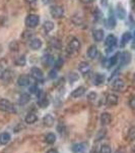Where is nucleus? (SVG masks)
<instances>
[{
    "label": "nucleus",
    "instance_id": "14",
    "mask_svg": "<svg viewBox=\"0 0 135 153\" xmlns=\"http://www.w3.org/2000/svg\"><path fill=\"white\" fill-rule=\"evenodd\" d=\"M48 104H49V100H48V98L46 97V96H45V94H44V93L40 92V94H39L38 105L40 106V107L45 108V107H47Z\"/></svg>",
    "mask_w": 135,
    "mask_h": 153
},
{
    "label": "nucleus",
    "instance_id": "52",
    "mask_svg": "<svg viewBox=\"0 0 135 153\" xmlns=\"http://www.w3.org/2000/svg\"><path fill=\"white\" fill-rule=\"evenodd\" d=\"M134 81H135V75H134Z\"/></svg>",
    "mask_w": 135,
    "mask_h": 153
},
{
    "label": "nucleus",
    "instance_id": "26",
    "mask_svg": "<svg viewBox=\"0 0 135 153\" xmlns=\"http://www.w3.org/2000/svg\"><path fill=\"white\" fill-rule=\"evenodd\" d=\"M106 27L108 29H114L115 27H116V19H115V16H113L112 13H110L109 18H108V19H107Z\"/></svg>",
    "mask_w": 135,
    "mask_h": 153
},
{
    "label": "nucleus",
    "instance_id": "36",
    "mask_svg": "<svg viewBox=\"0 0 135 153\" xmlns=\"http://www.w3.org/2000/svg\"><path fill=\"white\" fill-rule=\"evenodd\" d=\"M100 153H112L111 147H110L109 145H103V146L101 147Z\"/></svg>",
    "mask_w": 135,
    "mask_h": 153
},
{
    "label": "nucleus",
    "instance_id": "3",
    "mask_svg": "<svg viewBox=\"0 0 135 153\" xmlns=\"http://www.w3.org/2000/svg\"><path fill=\"white\" fill-rule=\"evenodd\" d=\"M117 44V38L114 35H109L105 40V45L107 47V53H110L112 50H114L115 46Z\"/></svg>",
    "mask_w": 135,
    "mask_h": 153
},
{
    "label": "nucleus",
    "instance_id": "2",
    "mask_svg": "<svg viewBox=\"0 0 135 153\" xmlns=\"http://www.w3.org/2000/svg\"><path fill=\"white\" fill-rule=\"evenodd\" d=\"M39 22H40V18L37 14H29L26 19V26L28 27L29 29H35L37 26L39 25Z\"/></svg>",
    "mask_w": 135,
    "mask_h": 153
},
{
    "label": "nucleus",
    "instance_id": "22",
    "mask_svg": "<svg viewBox=\"0 0 135 153\" xmlns=\"http://www.w3.org/2000/svg\"><path fill=\"white\" fill-rule=\"evenodd\" d=\"M11 137H10V134L7 132H4V133H1L0 134V144L1 145H6L7 143H9L10 141Z\"/></svg>",
    "mask_w": 135,
    "mask_h": 153
},
{
    "label": "nucleus",
    "instance_id": "21",
    "mask_svg": "<svg viewBox=\"0 0 135 153\" xmlns=\"http://www.w3.org/2000/svg\"><path fill=\"white\" fill-rule=\"evenodd\" d=\"M43 123H44V126H46V127H48V128H51L54 125V123H55V120H54V117L51 114H47L44 117Z\"/></svg>",
    "mask_w": 135,
    "mask_h": 153
},
{
    "label": "nucleus",
    "instance_id": "38",
    "mask_svg": "<svg viewBox=\"0 0 135 153\" xmlns=\"http://www.w3.org/2000/svg\"><path fill=\"white\" fill-rule=\"evenodd\" d=\"M94 16H95V21L97 22H99L101 19H102V16H103V13H102V11L100 10V9H95V12H94Z\"/></svg>",
    "mask_w": 135,
    "mask_h": 153
},
{
    "label": "nucleus",
    "instance_id": "11",
    "mask_svg": "<svg viewBox=\"0 0 135 153\" xmlns=\"http://www.w3.org/2000/svg\"><path fill=\"white\" fill-rule=\"evenodd\" d=\"M118 100H119L118 96L116 94H113V93H111V94H109L107 96L106 103L110 106H115V105L118 104Z\"/></svg>",
    "mask_w": 135,
    "mask_h": 153
},
{
    "label": "nucleus",
    "instance_id": "7",
    "mask_svg": "<svg viewBox=\"0 0 135 153\" xmlns=\"http://www.w3.org/2000/svg\"><path fill=\"white\" fill-rule=\"evenodd\" d=\"M119 59H120V65L125 66L131 61V54L129 52H127V51H124L123 53L120 54Z\"/></svg>",
    "mask_w": 135,
    "mask_h": 153
},
{
    "label": "nucleus",
    "instance_id": "34",
    "mask_svg": "<svg viewBox=\"0 0 135 153\" xmlns=\"http://www.w3.org/2000/svg\"><path fill=\"white\" fill-rule=\"evenodd\" d=\"M106 134H107V131L106 130H100L99 133H98V135H97V137H95V139H97L98 141H99V140L104 139L105 136H106Z\"/></svg>",
    "mask_w": 135,
    "mask_h": 153
},
{
    "label": "nucleus",
    "instance_id": "8",
    "mask_svg": "<svg viewBox=\"0 0 135 153\" xmlns=\"http://www.w3.org/2000/svg\"><path fill=\"white\" fill-rule=\"evenodd\" d=\"M80 48V42L77 40L76 38H73L72 40L69 42L68 44V51L70 52H76V51L79 50Z\"/></svg>",
    "mask_w": 135,
    "mask_h": 153
},
{
    "label": "nucleus",
    "instance_id": "33",
    "mask_svg": "<svg viewBox=\"0 0 135 153\" xmlns=\"http://www.w3.org/2000/svg\"><path fill=\"white\" fill-rule=\"evenodd\" d=\"M78 79H79V76H78L76 73H71V74H69V76H68V80H69L70 83L76 82Z\"/></svg>",
    "mask_w": 135,
    "mask_h": 153
},
{
    "label": "nucleus",
    "instance_id": "5",
    "mask_svg": "<svg viewBox=\"0 0 135 153\" xmlns=\"http://www.w3.org/2000/svg\"><path fill=\"white\" fill-rule=\"evenodd\" d=\"M119 56H120V53H116L115 55H113L112 57L108 58V59H105L104 62H103V65L107 68H110L111 66H114L117 65L118 60H119Z\"/></svg>",
    "mask_w": 135,
    "mask_h": 153
},
{
    "label": "nucleus",
    "instance_id": "23",
    "mask_svg": "<svg viewBox=\"0 0 135 153\" xmlns=\"http://www.w3.org/2000/svg\"><path fill=\"white\" fill-rule=\"evenodd\" d=\"M37 120H38V117L36 115V113L34 112H29L26 114V118H24V120H26V124L29 125H32V124H35V123L37 122Z\"/></svg>",
    "mask_w": 135,
    "mask_h": 153
},
{
    "label": "nucleus",
    "instance_id": "6",
    "mask_svg": "<svg viewBox=\"0 0 135 153\" xmlns=\"http://www.w3.org/2000/svg\"><path fill=\"white\" fill-rule=\"evenodd\" d=\"M87 149V143L82 142V143H77L72 146V151L73 153H84Z\"/></svg>",
    "mask_w": 135,
    "mask_h": 153
},
{
    "label": "nucleus",
    "instance_id": "17",
    "mask_svg": "<svg viewBox=\"0 0 135 153\" xmlns=\"http://www.w3.org/2000/svg\"><path fill=\"white\" fill-rule=\"evenodd\" d=\"M29 47L33 50H38L42 47V40L39 38H34L29 42Z\"/></svg>",
    "mask_w": 135,
    "mask_h": 153
},
{
    "label": "nucleus",
    "instance_id": "4",
    "mask_svg": "<svg viewBox=\"0 0 135 153\" xmlns=\"http://www.w3.org/2000/svg\"><path fill=\"white\" fill-rule=\"evenodd\" d=\"M50 13L54 19H60L64 14V8L60 5H52L50 7Z\"/></svg>",
    "mask_w": 135,
    "mask_h": 153
},
{
    "label": "nucleus",
    "instance_id": "44",
    "mask_svg": "<svg viewBox=\"0 0 135 153\" xmlns=\"http://www.w3.org/2000/svg\"><path fill=\"white\" fill-rule=\"evenodd\" d=\"M51 43L53 44L54 48H57V49H59V48H60V46H61V45H60V42H59L58 40H55V39H53Z\"/></svg>",
    "mask_w": 135,
    "mask_h": 153
},
{
    "label": "nucleus",
    "instance_id": "49",
    "mask_svg": "<svg viewBox=\"0 0 135 153\" xmlns=\"http://www.w3.org/2000/svg\"><path fill=\"white\" fill-rule=\"evenodd\" d=\"M42 1H43V3H44V4H47L48 2L50 1V0H42Z\"/></svg>",
    "mask_w": 135,
    "mask_h": 153
},
{
    "label": "nucleus",
    "instance_id": "30",
    "mask_svg": "<svg viewBox=\"0 0 135 153\" xmlns=\"http://www.w3.org/2000/svg\"><path fill=\"white\" fill-rule=\"evenodd\" d=\"M45 141H46V143H48V144H54L56 141L55 134H53V133H49V134H47L45 137Z\"/></svg>",
    "mask_w": 135,
    "mask_h": 153
},
{
    "label": "nucleus",
    "instance_id": "15",
    "mask_svg": "<svg viewBox=\"0 0 135 153\" xmlns=\"http://www.w3.org/2000/svg\"><path fill=\"white\" fill-rule=\"evenodd\" d=\"M18 85L21 87H26V86L29 85V76L26 75L19 76L18 79Z\"/></svg>",
    "mask_w": 135,
    "mask_h": 153
},
{
    "label": "nucleus",
    "instance_id": "12",
    "mask_svg": "<svg viewBox=\"0 0 135 153\" xmlns=\"http://www.w3.org/2000/svg\"><path fill=\"white\" fill-rule=\"evenodd\" d=\"M78 70H79V71L82 74V75H87V74L90 73V63L87 62V61H81V62L78 65Z\"/></svg>",
    "mask_w": 135,
    "mask_h": 153
},
{
    "label": "nucleus",
    "instance_id": "9",
    "mask_svg": "<svg viewBox=\"0 0 135 153\" xmlns=\"http://www.w3.org/2000/svg\"><path fill=\"white\" fill-rule=\"evenodd\" d=\"M31 76L35 79L36 81H42L44 79V74L42 70L39 68H33L31 70Z\"/></svg>",
    "mask_w": 135,
    "mask_h": 153
},
{
    "label": "nucleus",
    "instance_id": "42",
    "mask_svg": "<svg viewBox=\"0 0 135 153\" xmlns=\"http://www.w3.org/2000/svg\"><path fill=\"white\" fill-rule=\"evenodd\" d=\"M57 71L56 68H53L52 71H50V73H49V78L50 79H55L56 76H57Z\"/></svg>",
    "mask_w": 135,
    "mask_h": 153
},
{
    "label": "nucleus",
    "instance_id": "35",
    "mask_svg": "<svg viewBox=\"0 0 135 153\" xmlns=\"http://www.w3.org/2000/svg\"><path fill=\"white\" fill-rule=\"evenodd\" d=\"M128 139L131 140V141L135 140V127L130 128V130L128 132Z\"/></svg>",
    "mask_w": 135,
    "mask_h": 153
},
{
    "label": "nucleus",
    "instance_id": "46",
    "mask_svg": "<svg viewBox=\"0 0 135 153\" xmlns=\"http://www.w3.org/2000/svg\"><path fill=\"white\" fill-rule=\"evenodd\" d=\"M80 1H81L82 3L88 4V3H92V2H94V0H80Z\"/></svg>",
    "mask_w": 135,
    "mask_h": 153
},
{
    "label": "nucleus",
    "instance_id": "41",
    "mask_svg": "<svg viewBox=\"0 0 135 153\" xmlns=\"http://www.w3.org/2000/svg\"><path fill=\"white\" fill-rule=\"evenodd\" d=\"M29 93H32V94H37V93H38V91H39L38 86H37V85L31 86L29 89Z\"/></svg>",
    "mask_w": 135,
    "mask_h": 153
},
{
    "label": "nucleus",
    "instance_id": "25",
    "mask_svg": "<svg viewBox=\"0 0 135 153\" xmlns=\"http://www.w3.org/2000/svg\"><path fill=\"white\" fill-rule=\"evenodd\" d=\"M132 38V35L130 32H125V33L122 35V38H121V47H124L127 43H129V41L131 40Z\"/></svg>",
    "mask_w": 135,
    "mask_h": 153
},
{
    "label": "nucleus",
    "instance_id": "51",
    "mask_svg": "<svg viewBox=\"0 0 135 153\" xmlns=\"http://www.w3.org/2000/svg\"><path fill=\"white\" fill-rule=\"evenodd\" d=\"M133 37H134V39H135V32H134V35H133Z\"/></svg>",
    "mask_w": 135,
    "mask_h": 153
},
{
    "label": "nucleus",
    "instance_id": "18",
    "mask_svg": "<svg viewBox=\"0 0 135 153\" xmlns=\"http://www.w3.org/2000/svg\"><path fill=\"white\" fill-rule=\"evenodd\" d=\"M112 120V117L109 112H103L101 114V123H102L103 126H107L111 123Z\"/></svg>",
    "mask_w": 135,
    "mask_h": 153
},
{
    "label": "nucleus",
    "instance_id": "50",
    "mask_svg": "<svg viewBox=\"0 0 135 153\" xmlns=\"http://www.w3.org/2000/svg\"><path fill=\"white\" fill-rule=\"evenodd\" d=\"M131 153H135V147L133 148V149H132V152Z\"/></svg>",
    "mask_w": 135,
    "mask_h": 153
},
{
    "label": "nucleus",
    "instance_id": "43",
    "mask_svg": "<svg viewBox=\"0 0 135 153\" xmlns=\"http://www.w3.org/2000/svg\"><path fill=\"white\" fill-rule=\"evenodd\" d=\"M58 131H59V133H60L61 135H63V132H65V131H66L65 126L63 125V124H59V126H58Z\"/></svg>",
    "mask_w": 135,
    "mask_h": 153
},
{
    "label": "nucleus",
    "instance_id": "19",
    "mask_svg": "<svg viewBox=\"0 0 135 153\" xmlns=\"http://www.w3.org/2000/svg\"><path fill=\"white\" fill-rule=\"evenodd\" d=\"M92 37H94L95 41H97V42L103 41V39H104V31H103L102 29L94 30V32H92Z\"/></svg>",
    "mask_w": 135,
    "mask_h": 153
},
{
    "label": "nucleus",
    "instance_id": "13",
    "mask_svg": "<svg viewBox=\"0 0 135 153\" xmlns=\"http://www.w3.org/2000/svg\"><path fill=\"white\" fill-rule=\"evenodd\" d=\"M55 60H54V57L51 54H45V55L42 57V63H43L45 66H50L54 65Z\"/></svg>",
    "mask_w": 135,
    "mask_h": 153
},
{
    "label": "nucleus",
    "instance_id": "31",
    "mask_svg": "<svg viewBox=\"0 0 135 153\" xmlns=\"http://www.w3.org/2000/svg\"><path fill=\"white\" fill-rule=\"evenodd\" d=\"M43 28L46 32H47V33L48 32H51L54 29V23L51 21H46L43 25Z\"/></svg>",
    "mask_w": 135,
    "mask_h": 153
},
{
    "label": "nucleus",
    "instance_id": "40",
    "mask_svg": "<svg viewBox=\"0 0 135 153\" xmlns=\"http://www.w3.org/2000/svg\"><path fill=\"white\" fill-rule=\"evenodd\" d=\"M97 97H98V95H97V93H95V92H90V93H88V95H87V99L90 101H95L97 99Z\"/></svg>",
    "mask_w": 135,
    "mask_h": 153
},
{
    "label": "nucleus",
    "instance_id": "28",
    "mask_svg": "<svg viewBox=\"0 0 135 153\" xmlns=\"http://www.w3.org/2000/svg\"><path fill=\"white\" fill-rule=\"evenodd\" d=\"M31 100V97L28 93H23L21 96H19V99H18V104L19 105H26V103L29 102Z\"/></svg>",
    "mask_w": 135,
    "mask_h": 153
},
{
    "label": "nucleus",
    "instance_id": "45",
    "mask_svg": "<svg viewBox=\"0 0 135 153\" xmlns=\"http://www.w3.org/2000/svg\"><path fill=\"white\" fill-rule=\"evenodd\" d=\"M129 105H130V107H131L132 109H135V96H133V97H132L131 99H130Z\"/></svg>",
    "mask_w": 135,
    "mask_h": 153
},
{
    "label": "nucleus",
    "instance_id": "20",
    "mask_svg": "<svg viewBox=\"0 0 135 153\" xmlns=\"http://www.w3.org/2000/svg\"><path fill=\"white\" fill-rule=\"evenodd\" d=\"M116 12H117V16L120 19H124L125 18H126V10H125V8L122 6L121 3H118Z\"/></svg>",
    "mask_w": 135,
    "mask_h": 153
},
{
    "label": "nucleus",
    "instance_id": "37",
    "mask_svg": "<svg viewBox=\"0 0 135 153\" xmlns=\"http://www.w3.org/2000/svg\"><path fill=\"white\" fill-rule=\"evenodd\" d=\"M54 65H55L56 70H60L61 66L63 65V59L61 58V57H59L58 59H56V61L54 62Z\"/></svg>",
    "mask_w": 135,
    "mask_h": 153
},
{
    "label": "nucleus",
    "instance_id": "16",
    "mask_svg": "<svg viewBox=\"0 0 135 153\" xmlns=\"http://www.w3.org/2000/svg\"><path fill=\"white\" fill-rule=\"evenodd\" d=\"M85 87H83V86H80V87L76 88L75 90H73V92L71 93V97L72 98H79L80 96L84 95L85 93Z\"/></svg>",
    "mask_w": 135,
    "mask_h": 153
},
{
    "label": "nucleus",
    "instance_id": "39",
    "mask_svg": "<svg viewBox=\"0 0 135 153\" xmlns=\"http://www.w3.org/2000/svg\"><path fill=\"white\" fill-rule=\"evenodd\" d=\"M9 48H10V50L11 51H18V44L16 43L15 41H13V42H11L10 43V45H9Z\"/></svg>",
    "mask_w": 135,
    "mask_h": 153
},
{
    "label": "nucleus",
    "instance_id": "1",
    "mask_svg": "<svg viewBox=\"0 0 135 153\" xmlns=\"http://www.w3.org/2000/svg\"><path fill=\"white\" fill-rule=\"evenodd\" d=\"M0 110L4 112H11V113L16 111L13 104L7 99H0Z\"/></svg>",
    "mask_w": 135,
    "mask_h": 153
},
{
    "label": "nucleus",
    "instance_id": "27",
    "mask_svg": "<svg viewBox=\"0 0 135 153\" xmlns=\"http://www.w3.org/2000/svg\"><path fill=\"white\" fill-rule=\"evenodd\" d=\"M105 80H106V76L103 75V74H97L94 76V84L97 86H100L105 82Z\"/></svg>",
    "mask_w": 135,
    "mask_h": 153
},
{
    "label": "nucleus",
    "instance_id": "29",
    "mask_svg": "<svg viewBox=\"0 0 135 153\" xmlns=\"http://www.w3.org/2000/svg\"><path fill=\"white\" fill-rule=\"evenodd\" d=\"M12 76H13V74H12V71L10 70H5L2 73L1 75V79L3 81H5V82H9V81L12 79Z\"/></svg>",
    "mask_w": 135,
    "mask_h": 153
},
{
    "label": "nucleus",
    "instance_id": "47",
    "mask_svg": "<svg viewBox=\"0 0 135 153\" xmlns=\"http://www.w3.org/2000/svg\"><path fill=\"white\" fill-rule=\"evenodd\" d=\"M47 153H58V151H57V150H55V149H50V150H48Z\"/></svg>",
    "mask_w": 135,
    "mask_h": 153
},
{
    "label": "nucleus",
    "instance_id": "24",
    "mask_svg": "<svg viewBox=\"0 0 135 153\" xmlns=\"http://www.w3.org/2000/svg\"><path fill=\"white\" fill-rule=\"evenodd\" d=\"M98 47L95 45H92L90 48H88V50H87V56L90 57V59H94L97 57V55H98Z\"/></svg>",
    "mask_w": 135,
    "mask_h": 153
},
{
    "label": "nucleus",
    "instance_id": "32",
    "mask_svg": "<svg viewBox=\"0 0 135 153\" xmlns=\"http://www.w3.org/2000/svg\"><path fill=\"white\" fill-rule=\"evenodd\" d=\"M26 56H24V55L19 56V57L16 58V60H15V63L18 65H19V66L24 65H26Z\"/></svg>",
    "mask_w": 135,
    "mask_h": 153
},
{
    "label": "nucleus",
    "instance_id": "10",
    "mask_svg": "<svg viewBox=\"0 0 135 153\" xmlns=\"http://www.w3.org/2000/svg\"><path fill=\"white\" fill-rule=\"evenodd\" d=\"M112 87H113V89H115L116 91H123L125 89V82L123 80L116 79V80L113 81Z\"/></svg>",
    "mask_w": 135,
    "mask_h": 153
},
{
    "label": "nucleus",
    "instance_id": "48",
    "mask_svg": "<svg viewBox=\"0 0 135 153\" xmlns=\"http://www.w3.org/2000/svg\"><path fill=\"white\" fill-rule=\"evenodd\" d=\"M28 3H35V2L37 1V0H26Z\"/></svg>",
    "mask_w": 135,
    "mask_h": 153
}]
</instances>
